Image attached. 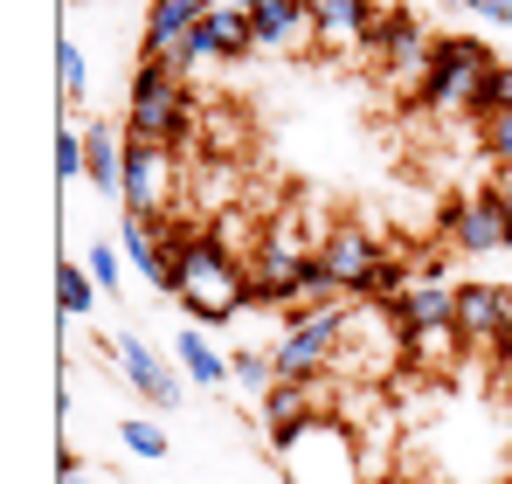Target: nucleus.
<instances>
[{
	"label": "nucleus",
	"mask_w": 512,
	"mask_h": 484,
	"mask_svg": "<svg viewBox=\"0 0 512 484\" xmlns=\"http://www.w3.org/2000/svg\"><path fill=\"white\" fill-rule=\"evenodd\" d=\"M360 56H367V63H374L388 83H416V90H423L429 35H423V21H416L409 7H388V14H374V28H367Z\"/></svg>",
	"instance_id": "7"
},
{
	"label": "nucleus",
	"mask_w": 512,
	"mask_h": 484,
	"mask_svg": "<svg viewBox=\"0 0 512 484\" xmlns=\"http://www.w3.org/2000/svg\"><path fill=\"white\" fill-rule=\"evenodd\" d=\"M492 111H512V63H499L471 97V118H492Z\"/></svg>",
	"instance_id": "27"
},
{
	"label": "nucleus",
	"mask_w": 512,
	"mask_h": 484,
	"mask_svg": "<svg viewBox=\"0 0 512 484\" xmlns=\"http://www.w3.org/2000/svg\"><path fill=\"white\" fill-rule=\"evenodd\" d=\"M263 429H270V443H291V436H305L319 415H326V402H319V388H298V381H277L270 395H263Z\"/></svg>",
	"instance_id": "14"
},
{
	"label": "nucleus",
	"mask_w": 512,
	"mask_h": 484,
	"mask_svg": "<svg viewBox=\"0 0 512 484\" xmlns=\"http://www.w3.org/2000/svg\"><path fill=\"white\" fill-rule=\"evenodd\" d=\"M312 28H319V49H360L367 28H374V0H312Z\"/></svg>",
	"instance_id": "17"
},
{
	"label": "nucleus",
	"mask_w": 512,
	"mask_h": 484,
	"mask_svg": "<svg viewBox=\"0 0 512 484\" xmlns=\"http://www.w3.org/2000/svg\"><path fill=\"white\" fill-rule=\"evenodd\" d=\"M63 484H90V478H84V471H63Z\"/></svg>",
	"instance_id": "33"
},
{
	"label": "nucleus",
	"mask_w": 512,
	"mask_h": 484,
	"mask_svg": "<svg viewBox=\"0 0 512 484\" xmlns=\"http://www.w3.org/2000/svg\"><path fill=\"white\" fill-rule=\"evenodd\" d=\"M173 160L167 146H146V139H125V215H139V222H167L173 208Z\"/></svg>",
	"instance_id": "8"
},
{
	"label": "nucleus",
	"mask_w": 512,
	"mask_h": 484,
	"mask_svg": "<svg viewBox=\"0 0 512 484\" xmlns=\"http://www.w3.org/2000/svg\"><path fill=\"white\" fill-rule=\"evenodd\" d=\"M56 180H90V153H84V139L63 125L56 132Z\"/></svg>",
	"instance_id": "28"
},
{
	"label": "nucleus",
	"mask_w": 512,
	"mask_h": 484,
	"mask_svg": "<svg viewBox=\"0 0 512 484\" xmlns=\"http://www.w3.org/2000/svg\"><path fill=\"white\" fill-rule=\"evenodd\" d=\"M457 353H471L457 325H436V332H409V367H416V374H436V381H443V374L457 367Z\"/></svg>",
	"instance_id": "21"
},
{
	"label": "nucleus",
	"mask_w": 512,
	"mask_h": 484,
	"mask_svg": "<svg viewBox=\"0 0 512 484\" xmlns=\"http://www.w3.org/2000/svg\"><path fill=\"white\" fill-rule=\"evenodd\" d=\"M499 70V56L478 42V35H436L429 42V70H423V90H416V104L423 111H471V97H478V83Z\"/></svg>",
	"instance_id": "4"
},
{
	"label": "nucleus",
	"mask_w": 512,
	"mask_h": 484,
	"mask_svg": "<svg viewBox=\"0 0 512 484\" xmlns=\"http://www.w3.org/2000/svg\"><path fill=\"white\" fill-rule=\"evenodd\" d=\"M388 249L374 229H360V222H333L326 236H319V263L333 270V284H340L346 298H360V284L374 277V263H381Z\"/></svg>",
	"instance_id": "12"
},
{
	"label": "nucleus",
	"mask_w": 512,
	"mask_h": 484,
	"mask_svg": "<svg viewBox=\"0 0 512 484\" xmlns=\"http://www.w3.org/2000/svg\"><path fill=\"white\" fill-rule=\"evenodd\" d=\"M84 153H90V187L104 201H118L125 194V139L111 125H84Z\"/></svg>",
	"instance_id": "20"
},
{
	"label": "nucleus",
	"mask_w": 512,
	"mask_h": 484,
	"mask_svg": "<svg viewBox=\"0 0 512 484\" xmlns=\"http://www.w3.org/2000/svg\"><path fill=\"white\" fill-rule=\"evenodd\" d=\"M443 236H450V249H464V256H492V249H512V222H506V208L478 187L471 201H450L443 208Z\"/></svg>",
	"instance_id": "10"
},
{
	"label": "nucleus",
	"mask_w": 512,
	"mask_h": 484,
	"mask_svg": "<svg viewBox=\"0 0 512 484\" xmlns=\"http://www.w3.org/2000/svg\"><path fill=\"white\" fill-rule=\"evenodd\" d=\"M160 63H167L173 77H194L201 63H215V42H208V28H187V35L173 42V49H167V56H160Z\"/></svg>",
	"instance_id": "23"
},
{
	"label": "nucleus",
	"mask_w": 512,
	"mask_h": 484,
	"mask_svg": "<svg viewBox=\"0 0 512 484\" xmlns=\"http://www.w3.org/2000/svg\"><path fill=\"white\" fill-rule=\"evenodd\" d=\"M340 332H346V305H319V312H291V325L277 332V346H270V367H277V381H298V388H319L326 374H333V360H340Z\"/></svg>",
	"instance_id": "3"
},
{
	"label": "nucleus",
	"mask_w": 512,
	"mask_h": 484,
	"mask_svg": "<svg viewBox=\"0 0 512 484\" xmlns=\"http://www.w3.org/2000/svg\"><path fill=\"white\" fill-rule=\"evenodd\" d=\"M208 7H215V0H153V7H146V35H139V49H146V56H167L187 28H201Z\"/></svg>",
	"instance_id": "18"
},
{
	"label": "nucleus",
	"mask_w": 512,
	"mask_h": 484,
	"mask_svg": "<svg viewBox=\"0 0 512 484\" xmlns=\"http://www.w3.org/2000/svg\"><path fill=\"white\" fill-rule=\"evenodd\" d=\"M250 305V256L229 249L215 229H201L187 263H180V312L187 325H222Z\"/></svg>",
	"instance_id": "1"
},
{
	"label": "nucleus",
	"mask_w": 512,
	"mask_h": 484,
	"mask_svg": "<svg viewBox=\"0 0 512 484\" xmlns=\"http://www.w3.org/2000/svg\"><path fill=\"white\" fill-rule=\"evenodd\" d=\"M478 21H492V28H512V0H464Z\"/></svg>",
	"instance_id": "31"
},
{
	"label": "nucleus",
	"mask_w": 512,
	"mask_h": 484,
	"mask_svg": "<svg viewBox=\"0 0 512 484\" xmlns=\"http://www.w3.org/2000/svg\"><path fill=\"white\" fill-rule=\"evenodd\" d=\"M125 139H146V146H167V153H187V139H201L194 83L173 77L160 56H146V63L132 70V118H125Z\"/></svg>",
	"instance_id": "2"
},
{
	"label": "nucleus",
	"mask_w": 512,
	"mask_h": 484,
	"mask_svg": "<svg viewBox=\"0 0 512 484\" xmlns=\"http://www.w3.org/2000/svg\"><path fill=\"white\" fill-rule=\"evenodd\" d=\"M84 270L97 277V284H118V277H125V256H118L111 242H97V249H90V263H84Z\"/></svg>",
	"instance_id": "30"
},
{
	"label": "nucleus",
	"mask_w": 512,
	"mask_h": 484,
	"mask_svg": "<svg viewBox=\"0 0 512 484\" xmlns=\"http://www.w3.org/2000/svg\"><path fill=\"white\" fill-rule=\"evenodd\" d=\"M201 28H208V42H215V63H243L256 49V28H250V7H243V0H215V7L201 14Z\"/></svg>",
	"instance_id": "19"
},
{
	"label": "nucleus",
	"mask_w": 512,
	"mask_h": 484,
	"mask_svg": "<svg viewBox=\"0 0 512 484\" xmlns=\"http://www.w3.org/2000/svg\"><path fill=\"white\" fill-rule=\"evenodd\" d=\"M173 367H180L194 388H229V381H236V374H229V353H215L208 325H180V332H173Z\"/></svg>",
	"instance_id": "16"
},
{
	"label": "nucleus",
	"mask_w": 512,
	"mask_h": 484,
	"mask_svg": "<svg viewBox=\"0 0 512 484\" xmlns=\"http://www.w3.org/2000/svg\"><path fill=\"white\" fill-rule=\"evenodd\" d=\"M485 194L506 208V222H512V166H492V180H485Z\"/></svg>",
	"instance_id": "32"
},
{
	"label": "nucleus",
	"mask_w": 512,
	"mask_h": 484,
	"mask_svg": "<svg viewBox=\"0 0 512 484\" xmlns=\"http://www.w3.org/2000/svg\"><path fill=\"white\" fill-rule=\"evenodd\" d=\"M56 77H63V97H84L90 63H84V49H77V42H56Z\"/></svg>",
	"instance_id": "29"
},
{
	"label": "nucleus",
	"mask_w": 512,
	"mask_h": 484,
	"mask_svg": "<svg viewBox=\"0 0 512 484\" xmlns=\"http://www.w3.org/2000/svg\"><path fill=\"white\" fill-rule=\"evenodd\" d=\"M56 305H63L70 319H90V312H97V277H90L84 263H63V270H56Z\"/></svg>",
	"instance_id": "22"
},
{
	"label": "nucleus",
	"mask_w": 512,
	"mask_h": 484,
	"mask_svg": "<svg viewBox=\"0 0 512 484\" xmlns=\"http://www.w3.org/2000/svg\"><path fill=\"white\" fill-rule=\"evenodd\" d=\"M229 374H236V388H256V395H270L277 388V367H270V353H229Z\"/></svg>",
	"instance_id": "25"
},
{
	"label": "nucleus",
	"mask_w": 512,
	"mask_h": 484,
	"mask_svg": "<svg viewBox=\"0 0 512 484\" xmlns=\"http://www.w3.org/2000/svg\"><path fill=\"white\" fill-rule=\"evenodd\" d=\"M402 332H436V325H457V284H443V277H416L395 305H388Z\"/></svg>",
	"instance_id": "15"
},
{
	"label": "nucleus",
	"mask_w": 512,
	"mask_h": 484,
	"mask_svg": "<svg viewBox=\"0 0 512 484\" xmlns=\"http://www.w3.org/2000/svg\"><path fill=\"white\" fill-rule=\"evenodd\" d=\"M111 353H118L125 381H132V388H139V395H146L153 408H180V402H187V395H180V381H187V374L173 367L167 353H153V339H139V332H118V339H111Z\"/></svg>",
	"instance_id": "11"
},
{
	"label": "nucleus",
	"mask_w": 512,
	"mask_h": 484,
	"mask_svg": "<svg viewBox=\"0 0 512 484\" xmlns=\"http://www.w3.org/2000/svg\"><path fill=\"white\" fill-rule=\"evenodd\" d=\"M256 28V49H298V42H319L312 28V0H243Z\"/></svg>",
	"instance_id": "13"
},
{
	"label": "nucleus",
	"mask_w": 512,
	"mask_h": 484,
	"mask_svg": "<svg viewBox=\"0 0 512 484\" xmlns=\"http://www.w3.org/2000/svg\"><path fill=\"white\" fill-rule=\"evenodd\" d=\"M409 360V332L402 319L388 312V305H346V332H340V360H333V374H360L367 388L388 374V367H402Z\"/></svg>",
	"instance_id": "6"
},
{
	"label": "nucleus",
	"mask_w": 512,
	"mask_h": 484,
	"mask_svg": "<svg viewBox=\"0 0 512 484\" xmlns=\"http://www.w3.org/2000/svg\"><path fill=\"white\" fill-rule=\"evenodd\" d=\"M118 443H125L132 457H146V464H153V457H167V436H160V422H139V415H125V422H118Z\"/></svg>",
	"instance_id": "26"
},
{
	"label": "nucleus",
	"mask_w": 512,
	"mask_h": 484,
	"mask_svg": "<svg viewBox=\"0 0 512 484\" xmlns=\"http://www.w3.org/2000/svg\"><path fill=\"white\" fill-rule=\"evenodd\" d=\"M506 367H512V346H506Z\"/></svg>",
	"instance_id": "34"
},
{
	"label": "nucleus",
	"mask_w": 512,
	"mask_h": 484,
	"mask_svg": "<svg viewBox=\"0 0 512 484\" xmlns=\"http://www.w3.org/2000/svg\"><path fill=\"white\" fill-rule=\"evenodd\" d=\"M457 332H464V346L506 360V346H512V291L506 284H457Z\"/></svg>",
	"instance_id": "9"
},
{
	"label": "nucleus",
	"mask_w": 512,
	"mask_h": 484,
	"mask_svg": "<svg viewBox=\"0 0 512 484\" xmlns=\"http://www.w3.org/2000/svg\"><path fill=\"white\" fill-rule=\"evenodd\" d=\"M478 153L492 166H512V111H492V118H478Z\"/></svg>",
	"instance_id": "24"
},
{
	"label": "nucleus",
	"mask_w": 512,
	"mask_h": 484,
	"mask_svg": "<svg viewBox=\"0 0 512 484\" xmlns=\"http://www.w3.org/2000/svg\"><path fill=\"white\" fill-rule=\"evenodd\" d=\"M277 464L291 484H360V436L340 415H319L305 436L277 443Z\"/></svg>",
	"instance_id": "5"
}]
</instances>
